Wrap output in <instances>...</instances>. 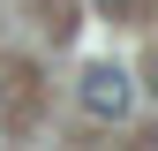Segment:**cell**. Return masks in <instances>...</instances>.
<instances>
[{"label": "cell", "mask_w": 158, "mask_h": 151, "mask_svg": "<svg viewBox=\"0 0 158 151\" xmlns=\"http://www.w3.org/2000/svg\"><path fill=\"white\" fill-rule=\"evenodd\" d=\"M128 98H135L128 68H113V61L83 68V113H90V121H121V113H128Z\"/></svg>", "instance_id": "1"}, {"label": "cell", "mask_w": 158, "mask_h": 151, "mask_svg": "<svg viewBox=\"0 0 158 151\" xmlns=\"http://www.w3.org/2000/svg\"><path fill=\"white\" fill-rule=\"evenodd\" d=\"M151 91H158V61H151Z\"/></svg>", "instance_id": "2"}]
</instances>
